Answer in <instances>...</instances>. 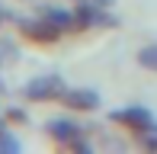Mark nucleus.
<instances>
[{
  "mask_svg": "<svg viewBox=\"0 0 157 154\" xmlns=\"http://www.w3.org/2000/svg\"><path fill=\"white\" fill-rule=\"evenodd\" d=\"M138 138H141V144H144V148H154V151H157V125H151V129H144V132H138Z\"/></svg>",
  "mask_w": 157,
  "mask_h": 154,
  "instance_id": "nucleus-9",
  "label": "nucleus"
},
{
  "mask_svg": "<svg viewBox=\"0 0 157 154\" xmlns=\"http://www.w3.org/2000/svg\"><path fill=\"white\" fill-rule=\"evenodd\" d=\"M10 119L13 122H26V109H10Z\"/></svg>",
  "mask_w": 157,
  "mask_h": 154,
  "instance_id": "nucleus-10",
  "label": "nucleus"
},
{
  "mask_svg": "<svg viewBox=\"0 0 157 154\" xmlns=\"http://www.w3.org/2000/svg\"><path fill=\"white\" fill-rule=\"evenodd\" d=\"M64 106H71V109H96L99 106V93L96 90H87V87H71V90H64Z\"/></svg>",
  "mask_w": 157,
  "mask_h": 154,
  "instance_id": "nucleus-6",
  "label": "nucleus"
},
{
  "mask_svg": "<svg viewBox=\"0 0 157 154\" xmlns=\"http://www.w3.org/2000/svg\"><path fill=\"white\" fill-rule=\"evenodd\" d=\"M3 16H6V13H3V10H0V23H3Z\"/></svg>",
  "mask_w": 157,
  "mask_h": 154,
  "instance_id": "nucleus-12",
  "label": "nucleus"
},
{
  "mask_svg": "<svg viewBox=\"0 0 157 154\" xmlns=\"http://www.w3.org/2000/svg\"><path fill=\"white\" fill-rule=\"evenodd\" d=\"M26 100L32 103H48V100H61L64 96V83L58 74H48V77H32L29 83H26Z\"/></svg>",
  "mask_w": 157,
  "mask_h": 154,
  "instance_id": "nucleus-1",
  "label": "nucleus"
},
{
  "mask_svg": "<svg viewBox=\"0 0 157 154\" xmlns=\"http://www.w3.org/2000/svg\"><path fill=\"white\" fill-rule=\"evenodd\" d=\"M83 3H93V6H106V10H109V6L116 3V0H83Z\"/></svg>",
  "mask_w": 157,
  "mask_h": 154,
  "instance_id": "nucleus-11",
  "label": "nucleus"
},
{
  "mask_svg": "<svg viewBox=\"0 0 157 154\" xmlns=\"http://www.w3.org/2000/svg\"><path fill=\"white\" fill-rule=\"evenodd\" d=\"M45 132L55 138L58 144H74V141H80V135H83V125H77V122H71V119H52V122L45 125Z\"/></svg>",
  "mask_w": 157,
  "mask_h": 154,
  "instance_id": "nucleus-5",
  "label": "nucleus"
},
{
  "mask_svg": "<svg viewBox=\"0 0 157 154\" xmlns=\"http://www.w3.org/2000/svg\"><path fill=\"white\" fill-rule=\"evenodd\" d=\"M138 64L157 71V45H144V48H141V52H138Z\"/></svg>",
  "mask_w": 157,
  "mask_h": 154,
  "instance_id": "nucleus-8",
  "label": "nucleus"
},
{
  "mask_svg": "<svg viewBox=\"0 0 157 154\" xmlns=\"http://www.w3.org/2000/svg\"><path fill=\"white\" fill-rule=\"evenodd\" d=\"M77 16V29H109L116 26V19L106 13V6H93V3H80L74 10Z\"/></svg>",
  "mask_w": 157,
  "mask_h": 154,
  "instance_id": "nucleus-2",
  "label": "nucleus"
},
{
  "mask_svg": "<svg viewBox=\"0 0 157 154\" xmlns=\"http://www.w3.org/2000/svg\"><path fill=\"white\" fill-rule=\"evenodd\" d=\"M42 16H45L52 26H58L61 32H67V29H77V16H74L71 10H55V6H48V10H42Z\"/></svg>",
  "mask_w": 157,
  "mask_h": 154,
  "instance_id": "nucleus-7",
  "label": "nucleus"
},
{
  "mask_svg": "<svg viewBox=\"0 0 157 154\" xmlns=\"http://www.w3.org/2000/svg\"><path fill=\"white\" fill-rule=\"evenodd\" d=\"M19 32H23L26 39H32V42H55V39H61V29L52 26L45 16H39V19H19Z\"/></svg>",
  "mask_w": 157,
  "mask_h": 154,
  "instance_id": "nucleus-4",
  "label": "nucleus"
},
{
  "mask_svg": "<svg viewBox=\"0 0 157 154\" xmlns=\"http://www.w3.org/2000/svg\"><path fill=\"white\" fill-rule=\"evenodd\" d=\"M109 119H112L116 125L132 129V132H144V129H151V125H154L151 109H144V106H125V109H116Z\"/></svg>",
  "mask_w": 157,
  "mask_h": 154,
  "instance_id": "nucleus-3",
  "label": "nucleus"
}]
</instances>
